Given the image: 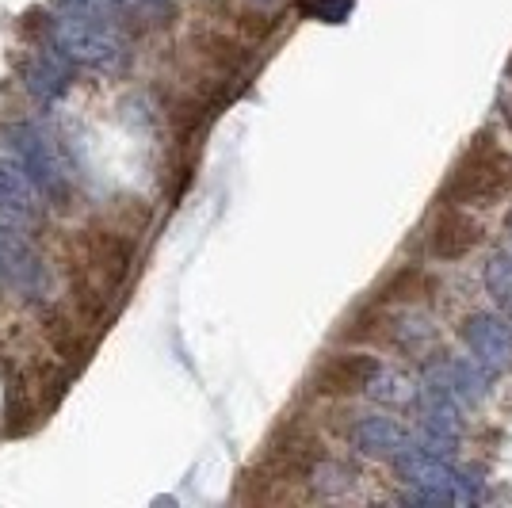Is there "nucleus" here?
I'll return each mask as SVG.
<instances>
[{
    "instance_id": "obj_1",
    "label": "nucleus",
    "mask_w": 512,
    "mask_h": 508,
    "mask_svg": "<svg viewBox=\"0 0 512 508\" xmlns=\"http://www.w3.org/2000/svg\"><path fill=\"white\" fill-rule=\"evenodd\" d=\"M512 191V153L490 142L486 134L463 153V161L451 172L444 203L455 207H490Z\"/></svg>"
},
{
    "instance_id": "obj_2",
    "label": "nucleus",
    "mask_w": 512,
    "mask_h": 508,
    "mask_svg": "<svg viewBox=\"0 0 512 508\" xmlns=\"http://www.w3.org/2000/svg\"><path fill=\"white\" fill-rule=\"evenodd\" d=\"M394 470L421 501H432V505H470L482 497L478 482H470L467 474H459L448 459H440L432 451L406 447L402 455H394Z\"/></svg>"
},
{
    "instance_id": "obj_3",
    "label": "nucleus",
    "mask_w": 512,
    "mask_h": 508,
    "mask_svg": "<svg viewBox=\"0 0 512 508\" xmlns=\"http://www.w3.org/2000/svg\"><path fill=\"white\" fill-rule=\"evenodd\" d=\"M54 46L62 58L88 65V69H119L127 62V46L111 27H104L100 20L73 16V12L54 20Z\"/></svg>"
},
{
    "instance_id": "obj_4",
    "label": "nucleus",
    "mask_w": 512,
    "mask_h": 508,
    "mask_svg": "<svg viewBox=\"0 0 512 508\" xmlns=\"http://www.w3.org/2000/svg\"><path fill=\"white\" fill-rule=\"evenodd\" d=\"M8 153L20 161V169L31 176V184L43 191V199H65L69 195V172L58 146L31 123H12L4 130Z\"/></svg>"
},
{
    "instance_id": "obj_5",
    "label": "nucleus",
    "mask_w": 512,
    "mask_h": 508,
    "mask_svg": "<svg viewBox=\"0 0 512 508\" xmlns=\"http://www.w3.org/2000/svg\"><path fill=\"white\" fill-rule=\"evenodd\" d=\"M43 218V191L31 184L12 153H0V222L31 230Z\"/></svg>"
},
{
    "instance_id": "obj_6",
    "label": "nucleus",
    "mask_w": 512,
    "mask_h": 508,
    "mask_svg": "<svg viewBox=\"0 0 512 508\" xmlns=\"http://www.w3.org/2000/svg\"><path fill=\"white\" fill-rule=\"evenodd\" d=\"M0 276L8 279L20 295H46V268L35 245L23 237L20 226L0 222Z\"/></svg>"
},
{
    "instance_id": "obj_7",
    "label": "nucleus",
    "mask_w": 512,
    "mask_h": 508,
    "mask_svg": "<svg viewBox=\"0 0 512 508\" xmlns=\"http://www.w3.org/2000/svg\"><path fill=\"white\" fill-rule=\"evenodd\" d=\"M463 344L470 360L486 371H512V325L497 314H470L463 321Z\"/></svg>"
},
{
    "instance_id": "obj_8",
    "label": "nucleus",
    "mask_w": 512,
    "mask_h": 508,
    "mask_svg": "<svg viewBox=\"0 0 512 508\" xmlns=\"http://www.w3.org/2000/svg\"><path fill=\"white\" fill-rule=\"evenodd\" d=\"M478 241H482V226H478V218H470L463 207H444V211L436 214V222H432V237H428V253L436 256V260H459V256H467L470 249H478Z\"/></svg>"
},
{
    "instance_id": "obj_9",
    "label": "nucleus",
    "mask_w": 512,
    "mask_h": 508,
    "mask_svg": "<svg viewBox=\"0 0 512 508\" xmlns=\"http://www.w3.org/2000/svg\"><path fill=\"white\" fill-rule=\"evenodd\" d=\"M428 390L451 405H474L486 398V375L474 360H448L428 371Z\"/></svg>"
},
{
    "instance_id": "obj_10",
    "label": "nucleus",
    "mask_w": 512,
    "mask_h": 508,
    "mask_svg": "<svg viewBox=\"0 0 512 508\" xmlns=\"http://www.w3.org/2000/svg\"><path fill=\"white\" fill-rule=\"evenodd\" d=\"M348 440L356 451L363 455H375V459H394V455H402L406 451V428L398 421H390V417H379V413H371V417H360V421L348 428Z\"/></svg>"
},
{
    "instance_id": "obj_11",
    "label": "nucleus",
    "mask_w": 512,
    "mask_h": 508,
    "mask_svg": "<svg viewBox=\"0 0 512 508\" xmlns=\"http://www.w3.org/2000/svg\"><path fill=\"white\" fill-rule=\"evenodd\" d=\"M375 356H333L318 379L321 394H363L367 379L375 375Z\"/></svg>"
},
{
    "instance_id": "obj_12",
    "label": "nucleus",
    "mask_w": 512,
    "mask_h": 508,
    "mask_svg": "<svg viewBox=\"0 0 512 508\" xmlns=\"http://www.w3.org/2000/svg\"><path fill=\"white\" fill-rule=\"evenodd\" d=\"M363 394L375 398V402H383V405H406V402H413V382H409L402 371H394V367L379 363L375 375H371L367 386H363Z\"/></svg>"
},
{
    "instance_id": "obj_13",
    "label": "nucleus",
    "mask_w": 512,
    "mask_h": 508,
    "mask_svg": "<svg viewBox=\"0 0 512 508\" xmlns=\"http://www.w3.org/2000/svg\"><path fill=\"white\" fill-rule=\"evenodd\" d=\"M482 283H486V295L501 306V310H512V256L497 253L490 256L486 272H482Z\"/></svg>"
},
{
    "instance_id": "obj_14",
    "label": "nucleus",
    "mask_w": 512,
    "mask_h": 508,
    "mask_svg": "<svg viewBox=\"0 0 512 508\" xmlns=\"http://www.w3.org/2000/svg\"><path fill=\"white\" fill-rule=\"evenodd\" d=\"M432 291V279L417 268H406L398 279H390V287L383 291V302H417V298H428Z\"/></svg>"
},
{
    "instance_id": "obj_15",
    "label": "nucleus",
    "mask_w": 512,
    "mask_h": 508,
    "mask_svg": "<svg viewBox=\"0 0 512 508\" xmlns=\"http://www.w3.org/2000/svg\"><path fill=\"white\" fill-rule=\"evenodd\" d=\"M62 4L73 12V16H85V20L104 23L119 12V4H123V0H62Z\"/></svg>"
},
{
    "instance_id": "obj_16",
    "label": "nucleus",
    "mask_w": 512,
    "mask_h": 508,
    "mask_svg": "<svg viewBox=\"0 0 512 508\" xmlns=\"http://www.w3.org/2000/svg\"><path fill=\"white\" fill-rule=\"evenodd\" d=\"M352 4H356V0H314V4H310V16H318V20H325V23H341V20H348Z\"/></svg>"
},
{
    "instance_id": "obj_17",
    "label": "nucleus",
    "mask_w": 512,
    "mask_h": 508,
    "mask_svg": "<svg viewBox=\"0 0 512 508\" xmlns=\"http://www.w3.org/2000/svg\"><path fill=\"white\" fill-rule=\"evenodd\" d=\"M130 4H146V8H157V4H169V0H130Z\"/></svg>"
},
{
    "instance_id": "obj_18",
    "label": "nucleus",
    "mask_w": 512,
    "mask_h": 508,
    "mask_svg": "<svg viewBox=\"0 0 512 508\" xmlns=\"http://www.w3.org/2000/svg\"><path fill=\"white\" fill-rule=\"evenodd\" d=\"M509 233H512V218H509Z\"/></svg>"
},
{
    "instance_id": "obj_19",
    "label": "nucleus",
    "mask_w": 512,
    "mask_h": 508,
    "mask_svg": "<svg viewBox=\"0 0 512 508\" xmlns=\"http://www.w3.org/2000/svg\"><path fill=\"white\" fill-rule=\"evenodd\" d=\"M509 77H512V65H509Z\"/></svg>"
}]
</instances>
